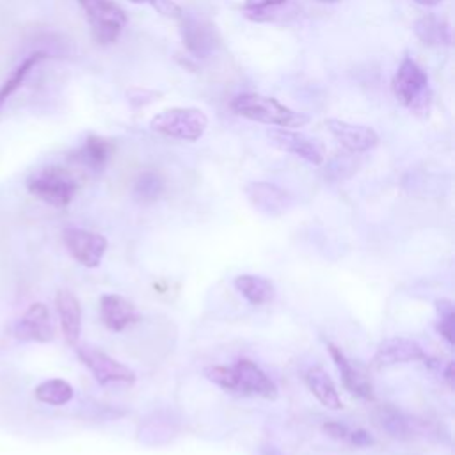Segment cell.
I'll return each instance as SVG.
<instances>
[{"instance_id": "obj_1", "label": "cell", "mask_w": 455, "mask_h": 455, "mask_svg": "<svg viewBox=\"0 0 455 455\" xmlns=\"http://www.w3.org/2000/svg\"><path fill=\"white\" fill-rule=\"evenodd\" d=\"M204 375L219 388L244 397H260L267 400L278 398L274 381L251 359H239L235 366H208Z\"/></svg>"}, {"instance_id": "obj_2", "label": "cell", "mask_w": 455, "mask_h": 455, "mask_svg": "<svg viewBox=\"0 0 455 455\" xmlns=\"http://www.w3.org/2000/svg\"><path fill=\"white\" fill-rule=\"evenodd\" d=\"M234 112L243 118H248L257 123H264L269 127L278 128H303L310 123V118L303 112L292 111L290 107L283 105L276 98L264 96L258 93H244L239 95L232 102Z\"/></svg>"}, {"instance_id": "obj_3", "label": "cell", "mask_w": 455, "mask_h": 455, "mask_svg": "<svg viewBox=\"0 0 455 455\" xmlns=\"http://www.w3.org/2000/svg\"><path fill=\"white\" fill-rule=\"evenodd\" d=\"M26 185L35 197L56 208L68 206L79 190L75 176L58 166H49L35 171L33 174H29Z\"/></svg>"}, {"instance_id": "obj_4", "label": "cell", "mask_w": 455, "mask_h": 455, "mask_svg": "<svg viewBox=\"0 0 455 455\" xmlns=\"http://www.w3.org/2000/svg\"><path fill=\"white\" fill-rule=\"evenodd\" d=\"M208 127V118L203 111L194 107H173L158 112L150 128L164 137L194 143L203 137Z\"/></svg>"}, {"instance_id": "obj_5", "label": "cell", "mask_w": 455, "mask_h": 455, "mask_svg": "<svg viewBox=\"0 0 455 455\" xmlns=\"http://www.w3.org/2000/svg\"><path fill=\"white\" fill-rule=\"evenodd\" d=\"M82 8L96 43H114L128 24L127 13L112 0H77Z\"/></svg>"}, {"instance_id": "obj_6", "label": "cell", "mask_w": 455, "mask_h": 455, "mask_svg": "<svg viewBox=\"0 0 455 455\" xmlns=\"http://www.w3.org/2000/svg\"><path fill=\"white\" fill-rule=\"evenodd\" d=\"M77 356L82 361V365L93 374L98 384H128L132 386L137 381L135 372L123 365L121 361L114 359L112 356L105 354L104 351L91 347V345H81L77 349Z\"/></svg>"}, {"instance_id": "obj_7", "label": "cell", "mask_w": 455, "mask_h": 455, "mask_svg": "<svg viewBox=\"0 0 455 455\" xmlns=\"http://www.w3.org/2000/svg\"><path fill=\"white\" fill-rule=\"evenodd\" d=\"M63 241L70 255L88 269H96L109 248V243L104 235L81 230V228H66L63 232Z\"/></svg>"}, {"instance_id": "obj_8", "label": "cell", "mask_w": 455, "mask_h": 455, "mask_svg": "<svg viewBox=\"0 0 455 455\" xmlns=\"http://www.w3.org/2000/svg\"><path fill=\"white\" fill-rule=\"evenodd\" d=\"M180 20L181 42L189 54L197 59H206L219 49L220 38L213 24L194 15H181Z\"/></svg>"}, {"instance_id": "obj_9", "label": "cell", "mask_w": 455, "mask_h": 455, "mask_svg": "<svg viewBox=\"0 0 455 455\" xmlns=\"http://www.w3.org/2000/svg\"><path fill=\"white\" fill-rule=\"evenodd\" d=\"M427 88H428L427 73L411 58H405L393 77L395 98L402 105L413 109L421 102L423 95L427 93Z\"/></svg>"}, {"instance_id": "obj_10", "label": "cell", "mask_w": 455, "mask_h": 455, "mask_svg": "<svg viewBox=\"0 0 455 455\" xmlns=\"http://www.w3.org/2000/svg\"><path fill=\"white\" fill-rule=\"evenodd\" d=\"M269 141L281 151L292 153L313 166L324 162V148L317 139H312L292 128H274L269 132Z\"/></svg>"}, {"instance_id": "obj_11", "label": "cell", "mask_w": 455, "mask_h": 455, "mask_svg": "<svg viewBox=\"0 0 455 455\" xmlns=\"http://www.w3.org/2000/svg\"><path fill=\"white\" fill-rule=\"evenodd\" d=\"M15 336L22 342L49 343L56 338V328L49 308L43 303H35L15 324Z\"/></svg>"}, {"instance_id": "obj_12", "label": "cell", "mask_w": 455, "mask_h": 455, "mask_svg": "<svg viewBox=\"0 0 455 455\" xmlns=\"http://www.w3.org/2000/svg\"><path fill=\"white\" fill-rule=\"evenodd\" d=\"M328 130L331 135L351 153H366L379 144V134L366 125H354L342 120H328Z\"/></svg>"}, {"instance_id": "obj_13", "label": "cell", "mask_w": 455, "mask_h": 455, "mask_svg": "<svg viewBox=\"0 0 455 455\" xmlns=\"http://www.w3.org/2000/svg\"><path fill=\"white\" fill-rule=\"evenodd\" d=\"M246 196L255 210L269 217H280L292 206V196L269 181H253L246 185Z\"/></svg>"}, {"instance_id": "obj_14", "label": "cell", "mask_w": 455, "mask_h": 455, "mask_svg": "<svg viewBox=\"0 0 455 455\" xmlns=\"http://www.w3.org/2000/svg\"><path fill=\"white\" fill-rule=\"evenodd\" d=\"M428 356L425 354L423 347L411 340V338H388L382 340L375 351V356L372 359V365L375 368H388L402 363H414L423 361Z\"/></svg>"}, {"instance_id": "obj_15", "label": "cell", "mask_w": 455, "mask_h": 455, "mask_svg": "<svg viewBox=\"0 0 455 455\" xmlns=\"http://www.w3.org/2000/svg\"><path fill=\"white\" fill-rule=\"evenodd\" d=\"M100 315L107 329L121 333L139 320L137 308L132 301L118 294H105L100 299Z\"/></svg>"}, {"instance_id": "obj_16", "label": "cell", "mask_w": 455, "mask_h": 455, "mask_svg": "<svg viewBox=\"0 0 455 455\" xmlns=\"http://www.w3.org/2000/svg\"><path fill=\"white\" fill-rule=\"evenodd\" d=\"M328 351L342 375L343 386L356 397L365 398V400H374V388L372 382L366 379V375H363L359 372V368L342 352L340 347H336L335 343L328 342Z\"/></svg>"}, {"instance_id": "obj_17", "label": "cell", "mask_w": 455, "mask_h": 455, "mask_svg": "<svg viewBox=\"0 0 455 455\" xmlns=\"http://www.w3.org/2000/svg\"><path fill=\"white\" fill-rule=\"evenodd\" d=\"M56 308L61 320V329L68 345H77L82 333V308L79 299L70 290H59Z\"/></svg>"}, {"instance_id": "obj_18", "label": "cell", "mask_w": 455, "mask_h": 455, "mask_svg": "<svg viewBox=\"0 0 455 455\" xmlns=\"http://www.w3.org/2000/svg\"><path fill=\"white\" fill-rule=\"evenodd\" d=\"M114 153V144L100 135H89L84 144L73 153V160L89 171L100 173Z\"/></svg>"}, {"instance_id": "obj_19", "label": "cell", "mask_w": 455, "mask_h": 455, "mask_svg": "<svg viewBox=\"0 0 455 455\" xmlns=\"http://www.w3.org/2000/svg\"><path fill=\"white\" fill-rule=\"evenodd\" d=\"M308 389L313 393V397L328 409H342L343 402L340 398V393L336 389L335 381L329 377V374L322 366H313L305 375Z\"/></svg>"}, {"instance_id": "obj_20", "label": "cell", "mask_w": 455, "mask_h": 455, "mask_svg": "<svg viewBox=\"0 0 455 455\" xmlns=\"http://www.w3.org/2000/svg\"><path fill=\"white\" fill-rule=\"evenodd\" d=\"M241 296L253 306H262L276 297V287L271 280L255 274H241L234 281Z\"/></svg>"}, {"instance_id": "obj_21", "label": "cell", "mask_w": 455, "mask_h": 455, "mask_svg": "<svg viewBox=\"0 0 455 455\" xmlns=\"http://www.w3.org/2000/svg\"><path fill=\"white\" fill-rule=\"evenodd\" d=\"M416 38L428 47H450L451 45V29L450 26L434 15L421 17L414 24Z\"/></svg>"}, {"instance_id": "obj_22", "label": "cell", "mask_w": 455, "mask_h": 455, "mask_svg": "<svg viewBox=\"0 0 455 455\" xmlns=\"http://www.w3.org/2000/svg\"><path fill=\"white\" fill-rule=\"evenodd\" d=\"M47 59L45 52H35L29 58H26L17 68L15 72L6 79V82L0 86V109H3L12 96L26 84V81L29 79V75Z\"/></svg>"}, {"instance_id": "obj_23", "label": "cell", "mask_w": 455, "mask_h": 455, "mask_svg": "<svg viewBox=\"0 0 455 455\" xmlns=\"http://www.w3.org/2000/svg\"><path fill=\"white\" fill-rule=\"evenodd\" d=\"M377 420L381 423V427L397 439H407L413 436L414 428H413V420L407 418L402 411H398L397 407L386 404L379 409L377 413Z\"/></svg>"}, {"instance_id": "obj_24", "label": "cell", "mask_w": 455, "mask_h": 455, "mask_svg": "<svg viewBox=\"0 0 455 455\" xmlns=\"http://www.w3.org/2000/svg\"><path fill=\"white\" fill-rule=\"evenodd\" d=\"M35 395L42 404L59 407L66 405L73 398L75 391L73 386L65 379H49L35 389Z\"/></svg>"}, {"instance_id": "obj_25", "label": "cell", "mask_w": 455, "mask_h": 455, "mask_svg": "<svg viewBox=\"0 0 455 455\" xmlns=\"http://www.w3.org/2000/svg\"><path fill=\"white\" fill-rule=\"evenodd\" d=\"M166 190L164 178L155 171H146L139 174L134 183V196L139 203H153L157 201Z\"/></svg>"}, {"instance_id": "obj_26", "label": "cell", "mask_w": 455, "mask_h": 455, "mask_svg": "<svg viewBox=\"0 0 455 455\" xmlns=\"http://www.w3.org/2000/svg\"><path fill=\"white\" fill-rule=\"evenodd\" d=\"M436 310H437V333L450 343L453 345L455 340V310L453 303L448 299H439L436 301Z\"/></svg>"}, {"instance_id": "obj_27", "label": "cell", "mask_w": 455, "mask_h": 455, "mask_svg": "<svg viewBox=\"0 0 455 455\" xmlns=\"http://www.w3.org/2000/svg\"><path fill=\"white\" fill-rule=\"evenodd\" d=\"M134 4H150L155 12L167 19H180L183 15L181 8L174 3V0H128Z\"/></svg>"}, {"instance_id": "obj_28", "label": "cell", "mask_w": 455, "mask_h": 455, "mask_svg": "<svg viewBox=\"0 0 455 455\" xmlns=\"http://www.w3.org/2000/svg\"><path fill=\"white\" fill-rule=\"evenodd\" d=\"M287 0H246L244 4V13L248 17L255 15L253 19L255 20H260V15H264L267 10H273V8H278L281 4H285Z\"/></svg>"}, {"instance_id": "obj_29", "label": "cell", "mask_w": 455, "mask_h": 455, "mask_svg": "<svg viewBox=\"0 0 455 455\" xmlns=\"http://www.w3.org/2000/svg\"><path fill=\"white\" fill-rule=\"evenodd\" d=\"M324 432L333 437V439H347L349 437V430L345 425L338 423V421H329L324 425Z\"/></svg>"}, {"instance_id": "obj_30", "label": "cell", "mask_w": 455, "mask_h": 455, "mask_svg": "<svg viewBox=\"0 0 455 455\" xmlns=\"http://www.w3.org/2000/svg\"><path fill=\"white\" fill-rule=\"evenodd\" d=\"M349 437H351L352 444H356V446H359V448L370 446V444L374 443V437H372L366 430H363V428L354 430V432H349Z\"/></svg>"}, {"instance_id": "obj_31", "label": "cell", "mask_w": 455, "mask_h": 455, "mask_svg": "<svg viewBox=\"0 0 455 455\" xmlns=\"http://www.w3.org/2000/svg\"><path fill=\"white\" fill-rule=\"evenodd\" d=\"M443 379H444V382L448 384V388L453 389V386H455V382H453V363H448V365H446V368H444V372H443Z\"/></svg>"}, {"instance_id": "obj_32", "label": "cell", "mask_w": 455, "mask_h": 455, "mask_svg": "<svg viewBox=\"0 0 455 455\" xmlns=\"http://www.w3.org/2000/svg\"><path fill=\"white\" fill-rule=\"evenodd\" d=\"M413 3H416L420 6H437V4L444 3V0H413Z\"/></svg>"}, {"instance_id": "obj_33", "label": "cell", "mask_w": 455, "mask_h": 455, "mask_svg": "<svg viewBox=\"0 0 455 455\" xmlns=\"http://www.w3.org/2000/svg\"><path fill=\"white\" fill-rule=\"evenodd\" d=\"M319 3H324V4H333V3H338V0H319Z\"/></svg>"}]
</instances>
